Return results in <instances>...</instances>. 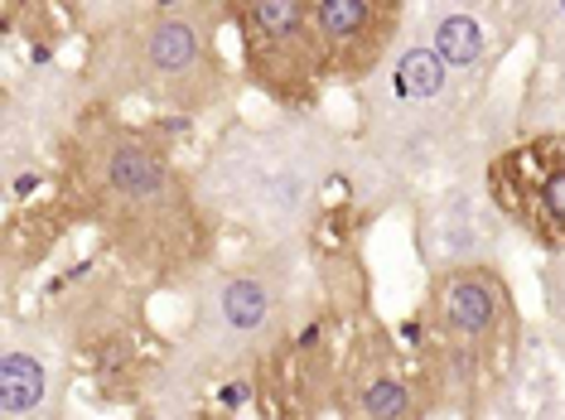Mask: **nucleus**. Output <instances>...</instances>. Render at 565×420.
I'll return each mask as SVG.
<instances>
[{
    "label": "nucleus",
    "instance_id": "423d86ee",
    "mask_svg": "<svg viewBox=\"0 0 565 420\" xmlns=\"http://www.w3.org/2000/svg\"><path fill=\"white\" fill-rule=\"evenodd\" d=\"M488 203L546 257H565V131H542L488 160Z\"/></svg>",
    "mask_w": 565,
    "mask_h": 420
},
{
    "label": "nucleus",
    "instance_id": "ddd939ff",
    "mask_svg": "<svg viewBox=\"0 0 565 420\" xmlns=\"http://www.w3.org/2000/svg\"><path fill=\"white\" fill-rule=\"evenodd\" d=\"M526 15H532V34H536V44H542V54L565 68V0H542V6H532Z\"/></svg>",
    "mask_w": 565,
    "mask_h": 420
},
{
    "label": "nucleus",
    "instance_id": "f03ea898",
    "mask_svg": "<svg viewBox=\"0 0 565 420\" xmlns=\"http://www.w3.org/2000/svg\"><path fill=\"white\" fill-rule=\"evenodd\" d=\"M333 170H339V146L324 136V126H242L217 146L199 194L209 208H223L252 233L290 241L315 218Z\"/></svg>",
    "mask_w": 565,
    "mask_h": 420
},
{
    "label": "nucleus",
    "instance_id": "0eeeda50",
    "mask_svg": "<svg viewBox=\"0 0 565 420\" xmlns=\"http://www.w3.org/2000/svg\"><path fill=\"white\" fill-rule=\"evenodd\" d=\"M377 78L382 93L372 101V121H377V136L396 150H420L440 140L465 107V93H459L465 78L445 68L426 34H406Z\"/></svg>",
    "mask_w": 565,
    "mask_h": 420
},
{
    "label": "nucleus",
    "instance_id": "f257e3e1",
    "mask_svg": "<svg viewBox=\"0 0 565 420\" xmlns=\"http://www.w3.org/2000/svg\"><path fill=\"white\" fill-rule=\"evenodd\" d=\"M78 189L121 257L150 276L194 271L209 247L199 184H184L170 155L136 126H87L73 146Z\"/></svg>",
    "mask_w": 565,
    "mask_h": 420
},
{
    "label": "nucleus",
    "instance_id": "2eb2a0df",
    "mask_svg": "<svg viewBox=\"0 0 565 420\" xmlns=\"http://www.w3.org/2000/svg\"><path fill=\"white\" fill-rule=\"evenodd\" d=\"M34 420H49V416H34Z\"/></svg>",
    "mask_w": 565,
    "mask_h": 420
},
{
    "label": "nucleus",
    "instance_id": "1a4fd4ad",
    "mask_svg": "<svg viewBox=\"0 0 565 420\" xmlns=\"http://www.w3.org/2000/svg\"><path fill=\"white\" fill-rule=\"evenodd\" d=\"M430 320L449 348H498L512 334V290L498 266H449L430 276Z\"/></svg>",
    "mask_w": 565,
    "mask_h": 420
},
{
    "label": "nucleus",
    "instance_id": "20e7f679",
    "mask_svg": "<svg viewBox=\"0 0 565 420\" xmlns=\"http://www.w3.org/2000/svg\"><path fill=\"white\" fill-rule=\"evenodd\" d=\"M290 314V286L276 261H237L199 276L189 348L209 373H242L280 338Z\"/></svg>",
    "mask_w": 565,
    "mask_h": 420
},
{
    "label": "nucleus",
    "instance_id": "9b49d317",
    "mask_svg": "<svg viewBox=\"0 0 565 420\" xmlns=\"http://www.w3.org/2000/svg\"><path fill=\"white\" fill-rule=\"evenodd\" d=\"M426 40L430 49L445 58L449 73H459V78H473V73L488 63V24L479 10L469 6H430L426 15Z\"/></svg>",
    "mask_w": 565,
    "mask_h": 420
},
{
    "label": "nucleus",
    "instance_id": "39448f33",
    "mask_svg": "<svg viewBox=\"0 0 565 420\" xmlns=\"http://www.w3.org/2000/svg\"><path fill=\"white\" fill-rule=\"evenodd\" d=\"M233 30L247 83L280 107H310L329 83L310 0H242L233 6Z\"/></svg>",
    "mask_w": 565,
    "mask_h": 420
},
{
    "label": "nucleus",
    "instance_id": "f8f14e48",
    "mask_svg": "<svg viewBox=\"0 0 565 420\" xmlns=\"http://www.w3.org/2000/svg\"><path fill=\"white\" fill-rule=\"evenodd\" d=\"M358 420H416V391L402 373H372L363 387H358Z\"/></svg>",
    "mask_w": 565,
    "mask_h": 420
},
{
    "label": "nucleus",
    "instance_id": "6e6552de",
    "mask_svg": "<svg viewBox=\"0 0 565 420\" xmlns=\"http://www.w3.org/2000/svg\"><path fill=\"white\" fill-rule=\"evenodd\" d=\"M315 34L324 44L329 83H367L406 40L402 0H310Z\"/></svg>",
    "mask_w": 565,
    "mask_h": 420
},
{
    "label": "nucleus",
    "instance_id": "9d476101",
    "mask_svg": "<svg viewBox=\"0 0 565 420\" xmlns=\"http://www.w3.org/2000/svg\"><path fill=\"white\" fill-rule=\"evenodd\" d=\"M58 353L40 338H24L20 329H6V343H0V420L49 416L58 401Z\"/></svg>",
    "mask_w": 565,
    "mask_h": 420
},
{
    "label": "nucleus",
    "instance_id": "7ed1b4c3",
    "mask_svg": "<svg viewBox=\"0 0 565 420\" xmlns=\"http://www.w3.org/2000/svg\"><path fill=\"white\" fill-rule=\"evenodd\" d=\"M111 87L126 97H156L179 111H209L227 93L217 54V20L209 6H156L117 30L107 49Z\"/></svg>",
    "mask_w": 565,
    "mask_h": 420
},
{
    "label": "nucleus",
    "instance_id": "4468645a",
    "mask_svg": "<svg viewBox=\"0 0 565 420\" xmlns=\"http://www.w3.org/2000/svg\"><path fill=\"white\" fill-rule=\"evenodd\" d=\"M546 304H551V314L565 324V257H551L546 261Z\"/></svg>",
    "mask_w": 565,
    "mask_h": 420
}]
</instances>
